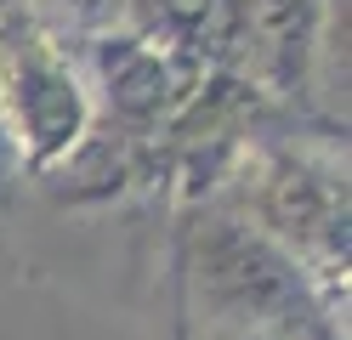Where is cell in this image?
I'll use <instances>...</instances> for the list:
<instances>
[{
	"instance_id": "obj_2",
	"label": "cell",
	"mask_w": 352,
	"mask_h": 340,
	"mask_svg": "<svg viewBox=\"0 0 352 340\" xmlns=\"http://www.w3.org/2000/svg\"><path fill=\"white\" fill-rule=\"evenodd\" d=\"M0 125H6L29 188L57 170L97 125L80 52L17 6L0 0Z\"/></svg>"
},
{
	"instance_id": "obj_4",
	"label": "cell",
	"mask_w": 352,
	"mask_h": 340,
	"mask_svg": "<svg viewBox=\"0 0 352 340\" xmlns=\"http://www.w3.org/2000/svg\"><path fill=\"white\" fill-rule=\"evenodd\" d=\"M165 340H278V335H165Z\"/></svg>"
},
{
	"instance_id": "obj_3",
	"label": "cell",
	"mask_w": 352,
	"mask_h": 340,
	"mask_svg": "<svg viewBox=\"0 0 352 340\" xmlns=\"http://www.w3.org/2000/svg\"><path fill=\"white\" fill-rule=\"evenodd\" d=\"M29 170H23V159H17V148H12V136H6V125H0V221L6 216H17L29 204Z\"/></svg>"
},
{
	"instance_id": "obj_1",
	"label": "cell",
	"mask_w": 352,
	"mask_h": 340,
	"mask_svg": "<svg viewBox=\"0 0 352 340\" xmlns=\"http://www.w3.org/2000/svg\"><path fill=\"white\" fill-rule=\"evenodd\" d=\"M165 317L170 335L341 340L301 267L228 199L182 204L165 256Z\"/></svg>"
}]
</instances>
